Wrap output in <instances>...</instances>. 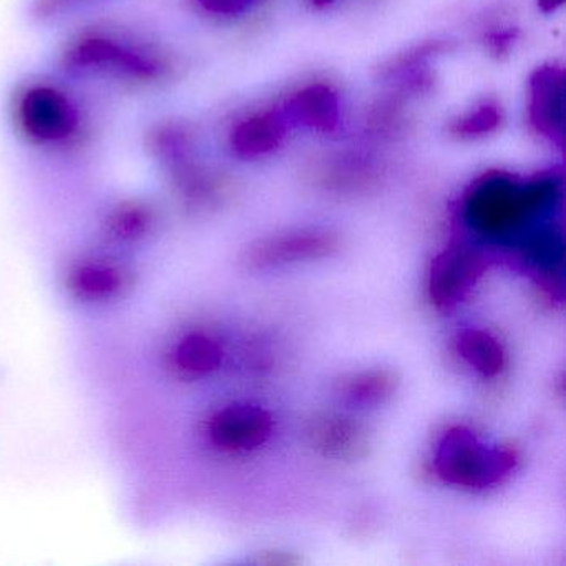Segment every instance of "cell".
<instances>
[{
    "label": "cell",
    "mask_w": 566,
    "mask_h": 566,
    "mask_svg": "<svg viewBox=\"0 0 566 566\" xmlns=\"http://www.w3.org/2000/svg\"><path fill=\"white\" fill-rule=\"evenodd\" d=\"M558 185L553 178L520 184L512 175L486 174L467 191L463 217L485 237H510L532 218L553 207Z\"/></svg>",
    "instance_id": "obj_1"
},
{
    "label": "cell",
    "mask_w": 566,
    "mask_h": 566,
    "mask_svg": "<svg viewBox=\"0 0 566 566\" xmlns=\"http://www.w3.org/2000/svg\"><path fill=\"white\" fill-rule=\"evenodd\" d=\"M433 467L443 482L485 489L510 475L516 453L503 446H489L467 427H452L439 440Z\"/></svg>",
    "instance_id": "obj_2"
},
{
    "label": "cell",
    "mask_w": 566,
    "mask_h": 566,
    "mask_svg": "<svg viewBox=\"0 0 566 566\" xmlns=\"http://www.w3.org/2000/svg\"><path fill=\"white\" fill-rule=\"evenodd\" d=\"M65 65L72 71L117 72L137 81H158L168 72L164 59L102 35H91L72 44L65 54Z\"/></svg>",
    "instance_id": "obj_3"
},
{
    "label": "cell",
    "mask_w": 566,
    "mask_h": 566,
    "mask_svg": "<svg viewBox=\"0 0 566 566\" xmlns=\"http://www.w3.org/2000/svg\"><path fill=\"white\" fill-rule=\"evenodd\" d=\"M339 248V237L333 231L304 228L254 241L244 251L243 264L253 271L276 270L334 256Z\"/></svg>",
    "instance_id": "obj_4"
},
{
    "label": "cell",
    "mask_w": 566,
    "mask_h": 566,
    "mask_svg": "<svg viewBox=\"0 0 566 566\" xmlns=\"http://www.w3.org/2000/svg\"><path fill=\"white\" fill-rule=\"evenodd\" d=\"M150 145L151 151L187 197L201 198L211 193L213 178L198 161L193 137L187 128L177 124L161 125L151 134Z\"/></svg>",
    "instance_id": "obj_5"
},
{
    "label": "cell",
    "mask_w": 566,
    "mask_h": 566,
    "mask_svg": "<svg viewBox=\"0 0 566 566\" xmlns=\"http://www.w3.org/2000/svg\"><path fill=\"white\" fill-rule=\"evenodd\" d=\"M485 258L469 247L447 248L437 254L429 273V294L440 311L455 307L485 271Z\"/></svg>",
    "instance_id": "obj_6"
},
{
    "label": "cell",
    "mask_w": 566,
    "mask_h": 566,
    "mask_svg": "<svg viewBox=\"0 0 566 566\" xmlns=\"http://www.w3.org/2000/svg\"><path fill=\"white\" fill-rule=\"evenodd\" d=\"M19 120L29 137L42 144H55L74 134L77 111L62 92L35 87L25 92L19 104Z\"/></svg>",
    "instance_id": "obj_7"
},
{
    "label": "cell",
    "mask_w": 566,
    "mask_h": 566,
    "mask_svg": "<svg viewBox=\"0 0 566 566\" xmlns=\"http://www.w3.org/2000/svg\"><path fill=\"white\" fill-rule=\"evenodd\" d=\"M273 419L260 406L233 403L211 420L210 433L221 449L251 450L270 439Z\"/></svg>",
    "instance_id": "obj_8"
},
{
    "label": "cell",
    "mask_w": 566,
    "mask_h": 566,
    "mask_svg": "<svg viewBox=\"0 0 566 566\" xmlns=\"http://www.w3.org/2000/svg\"><path fill=\"white\" fill-rule=\"evenodd\" d=\"M565 75L556 65H543L530 78L528 115L533 128L553 144L563 142Z\"/></svg>",
    "instance_id": "obj_9"
},
{
    "label": "cell",
    "mask_w": 566,
    "mask_h": 566,
    "mask_svg": "<svg viewBox=\"0 0 566 566\" xmlns=\"http://www.w3.org/2000/svg\"><path fill=\"white\" fill-rule=\"evenodd\" d=\"M306 432L311 446L331 459L357 460L366 455L369 447L366 429L350 417L337 413L313 417Z\"/></svg>",
    "instance_id": "obj_10"
},
{
    "label": "cell",
    "mask_w": 566,
    "mask_h": 566,
    "mask_svg": "<svg viewBox=\"0 0 566 566\" xmlns=\"http://www.w3.org/2000/svg\"><path fill=\"white\" fill-rule=\"evenodd\" d=\"M286 122L303 125L321 134L336 130L340 120L339 97L329 85L314 84L294 94L284 105Z\"/></svg>",
    "instance_id": "obj_11"
},
{
    "label": "cell",
    "mask_w": 566,
    "mask_h": 566,
    "mask_svg": "<svg viewBox=\"0 0 566 566\" xmlns=\"http://www.w3.org/2000/svg\"><path fill=\"white\" fill-rule=\"evenodd\" d=\"M283 112H264L240 122L231 134V147L241 158H258L276 150L286 137Z\"/></svg>",
    "instance_id": "obj_12"
},
{
    "label": "cell",
    "mask_w": 566,
    "mask_h": 566,
    "mask_svg": "<svg viewBox=\"0 0 566 566\" xmlns=\"http://www.w3.org/2000/svg\"><path fill=\"white\" fill-rule=\"evenodd\" d=\"M399 376L390 369H369L339 379L336 394L340 402L356 409L382 406L396 394Z\"/></svg>",
    "instance_id": "obj_13"
},
{
    "label": "cell",
    "mask_w": 566,
    "mask_h": 566,
    "mask_svg": "<svg viewBox=\"0 0 566 566\" xmlns=\"http://www.w3.org/2000/svg\"><path fill=\"white\" fill-rule=\"evenodd\" d=\"M457 349L460 356L482 376H496L505 366V350L502 344L486 331L475 329V327L460 331L457 336Z\"/></svg>",
    "instance_id": "obj_14"
},
{
    "label": "cell",
    "mask_w": 566,
    "mask_h": 566,
    "mask_svg": "<svg viewBox=\"0 0 566 566\" xmlns=\"http://www.w3.org/2000/svg\"><path fill=\"white\" fill-rule=\"evenodd\" d=\"M406 98L409 97L397 92L394 97L377 102L367 117L370 134L379 138H396L402 134L407 127Z\"/></svg>",
    "instance_id": "obj_15"
},
{
    "label": "cell",
    "mask_w": 566,
    "mask_h": 566,
    "mask_svg": "<svg viewBox=\"0 0 566 566\" xmlns=\"http://www.w3.org/2000/svg\"><path fill=\"white\" fill-rule=\"evenodd\" d=\"M449 51L450 42L446 41L423 42V44L413 45V48H410L409 51L403 52V54L389 59V61L379 69V77L387 78V81L402 77V75L409 74V72L423 69V65L427 64L429 59L437 57V55Z\"/></svg>",
    "instance_id": "obj_16"
},
{
    "label": "cell",
    "mask_w": 566,
    "mask_h": 566,
    "mask_svg": "<svg viewBox=\"0 0 566 566\" xmlns=\"http://www.w3.org/2000/svg\"><path fill=\"white\" fill-rule=\"evenodd\" d=\"M502 124V111L495 102H483L475 111L450 124L449 132L457 138H476L492 134Z\"/></svg>",
    "instance_id": "obj_17"
},
{
    "label": "cell",
    "mask_w": 566,
    "mask_h": 566,
    "mask_svg": "<svg viewBox=\"0 0 566 566\" xmlns=\"http://www.w3.org/2000/svg\"><path fill=\"white\" fill-rule=\"evenodd\" d=\"M178 359L185 369L210 373L221 363V349L210 337L191 336L181 344Z\"/></svg>",
    "instance_id": "obj_18"
},
{
    "label": "cell",
    "mask_w": 566,
    "mask_h": 566,
    "mask_svg": "<svg viewBox=\"0 0 566 566\" xmlns=\"http://www.w3.org/2000/svg\"><path fill=\"white\" fill-rule=\"evenodd\" d=\"M525 251L538 266L555 268L563 261V240L559 231L543 228L525 240Z\"/></svg>",
    "instance_id": "obj_19"
},
{
    "label": "cell",
    "mask_w": 566,
    "mask_h": 566,
    "mask_svg": "<svg viewBox=\"0 0 566 566\" xmlns=\"http://www.w3.org/2000/svg\"><path fill=\"white\" fill-rule=\"evenodd\" d=\"M198 2L210 14L237 15L243 12L254 0H198Z\"/></svg>",
    "instance_id": "obj_20"
},
{
    "label": "cell",
    "mask_w": 566,
    "mask_h": 566,
    "mask_svg": "<svg viewBox=\"0 0 566 566\" xmlns=\"http://www.w3.org/2000/svg\"><path fill=\"white\" fill-rule=\"evenodd\" d=\"M518 32L515 29H499L486 35V45L495 55H503L515 44Z\"/></svg>",
    "instance_id": "obj_21"
},
{
    "label": "cell",
    "mask_w": 566,
    "mask_h": 566,
    "mask_svg": "<svg viewBox=\"0 0 566 566\" xmlns=\"http://www.w3.org/2000/svg\"><path fill=\"white\" fill-rule=\"evenodd\" d=\"M75 2H78V0H39L38 12L41 15H51L67 8V6L75 4Z\"/></svg>",
    "instance_id": "obj_22"
},
{
    "label": "cell",
    "mask_w": 566,
    "mask_h": 566,
    "mask_svg": "<svg viewBox=\"0 0 566 566\" xmlns=\"http://www.w3.org/2000/svg\"><path fill=\"white\" fill-rule=\"evenodd\" d=\"M565 0H538V8L543 12H555Z\"/></svg>",
    "instance_id": "obj_23"
},
{
    "label": "cell",
    "mask_w": 566,
    "mask_h": 566,
    "mask_svg": "<svg viewBox=\"0 0 566 566\" xmlns=\"http://www.w3.org/2000/svg\"><path fill=\"white\" fill-rule=\"evenodd\" d=\"M316 8H324V6L333 4L334 0H311Z\"/></svg>",
    "instance_id": "obj_24"
}]
</instances>
